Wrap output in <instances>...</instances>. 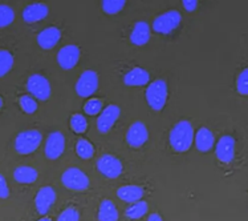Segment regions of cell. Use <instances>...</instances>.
<instances>
[{"instance_id": "836d02e7", "label": "cell", "mask_w": 248, "mask_h": 221, "mask_svg": "<svg viewBox=\"0 0 248 221\" xmlns=\"http://www.w3.org/2000/svg\"><path fill=\"white\" fill-rule=\"evenodd\" d=\"M182 4L185 7V10H187L188 12H193V11L197 10L198 1L197 0H183Z\"/></svg>"}, {"instance_id": "9c48e42d", "label": "cell", "mask_w": 248, "mask_h": 221, "mask_svg": "<svg viewBox=\"0 0 248 221\" xmlns=\"http://www.w3.org/2000/svg\"><path fill=\"white\" fill-rule=\"evenodd\" d=\"M121 115V109L118 105H114V104H110L108 105L107 108L104 109L101 112V115L97 119V129L100 134H108L113 125L116 124V121L120 118Z\"/></svg>"}, {"instance_id": "3957f363", "label": "cell", "mask_w": 248, "mask_h": 221, "mask_svg": "<svg viewBox=\"0 0 248 221\" xmlns=\"http://www.w3.org/2000/svg\"><path fill=\"white\" fill-rule=\"evenodd\" d=\"M167 100V83L157 79L147 87L146 102L154 111H161Z\"/></svg>"}, {"instance_id": "ac0fdd59", "label": "cell", "mask_w": 248, "mask_h": 221, "mask_svg": "<svg viewBox=\"0 0 248 221\" xmlns=\"http://www.w3.org/2000/svg\"><path fill=\"white\" fill-rule=\"evenodd\" d=\"M143 193H145V190L140 185H124L117 190V196L121 200L130 203V204L141 201V199L143 197Z\"/></svg>"}, {"instance_id": "603a6c76", "label": "cell", "mask_w": 248, "mask_h": 221, "mask_svg": "<svg viewBox=\"0 0 248 221\" xmlns=\"http://www.w3.org/2000/svg\"><path fill=\"white\" fill-rule=\"evenodd\" d=\"M149 205H147L146 201H137V203H133L132 205L129 206L126 209V216L132 220H138L141 219L147 213Z\"/></svg>"}, {"instance_id": "8d00e7d4", "label": "cell", "mask_w": 248, "mask_h": 221, "mask_svg": "<svg viewBox=\"0 0 248 221\" xmlns=\"http://www.w3.org/2000/svg\"><path fill=\"white\" fill-rule=\"evenodd\" d=\"M3 98H1V96H0V111H1V108H3Z\"/></svg>"}, {"instance_id": "5b68a950", "label": "cell", "mask_w": 248, "mask_h": 221, "mask_svg": "<svg viewBox=\"0 0 248 221\" xmlns=\"http://www.w3.org/2000/svg\"><path fill=\"white\" fill-rule=\"evenodd\" d=\"M61 181L65 188L76 192L88 189L89 187V179L88 176L78 168H68L61 176Z\"/></svg>"}, {"instance_id": "d6986e66", "label": "cell", "mask_w": 248, "mask_h": 221, "mask_svg": "<svg viewBox=\"0 0 248 221\" xmlns=\"http://www.w3.org/2000/svg\"><path fill=\"white\" fill-rule=\"evenodd\" d=\"M214 143H215L214 134L206 127H202L195 135V145L201 152H208L214 147Z\"/></svg>"}, {"instance_id": "6da1fadb", "label": "cell", "mask_w": 248, "mask_h": 221, "mask_svg": "<svg viewBox=\"0 0 248 221\" xmlns=\"http://www.w3.org/2000/svg\"><path fill=\"white\" fill-rule=\"evenodd\" d=\"M170 145L175 152H187L194 141V128L190 121L181 120L170 131Z\"/></svg>"}, {"instance_id": "52a82bcc", "label": "cell", "mask_w": 248, "mask_h": 221, "mask_svg": "<svg viewBox=\"0 0 248 221\" xmlns=\"http://www.w3.org/2000/svg\"><path fill=\"white\" fill-rule=\"evenodd\" d=\"M97 170L108 179H117L122 173L124 167L117 157L111 154H104L97 161Z\"/></svg>"}, {"instance_id": "484cf974", "label": "cell", "mask_w": 248, "mask_h": 221, "mask_svg": "<svg viewBox=\"0 0 248 221\" xmlns=\"http://www.w3.org/2000/svg\"><path fill=\"white\" fill-rule=\"evenodd\" d=\"M15 20V12L10 5L0 4V28H5Z\"/></svg>"}, {"instance_id": "ffe728a7", "label": "cell", "mask_w": 248, "mask_h": 221, "mask_svg": "<svg viewBox=\"0 0 248 221\" xmlns=\"http://www.w3.org/2000/svg\"><path fill=\"white\" fill-rule=\"evenodd\" d=\"M39 177V173L35 168L27 167V165H20L14 170V179L19 184H33Z\"/></svg>"}, {"instance_id": "5bb4252c", "label": "cell", "mask_w": 248, "mask_h": 221, "mask_svg": "<svg viewBox=\"0 0 248 221\" xmlns=\"http://www.w3.org/2000/svg\"><path fill=\"white\" fill-rule=\"evenodd\" d=\"M215 153H217L219 161L226 163V164L231 163L235 157V139L232 136H230V135L222 136L217 144Z\"/></svg>"}, {"instance_id": "44dd1931", "label": "cell", "mask_w": 248, "mask_h": 221, "mask_svg": "<svg viewBox=\"0 0 248 221\" xmlns=\"http://www.w3.org/2000/svg\"><path fill=\"white\" fill-rule=\"evenodd\" d=\"M150 39V28L145 21H138L130 34V41L136 46H145Z\"/></svg>"}, {"instance_id": "f1b7e54d", "label": "cell", "mask_w": 248, "mask_h": 221, "mask_svg": "<svg viewBox=\"0 0 248 221\" xmlns=\"http://www.w3.org/2000/svg\"><path fill=\"white\" fill-rule=\"evenodd\" d=\"M19 105L23 109V112L28 113V115L35 113L37 111V102L32 96H30V95H23V96H20V99H19Z\"/></svg>"}, {"instance_id": "8992f818", "label": "cell", "mask_w": 248, "mask_h": 221, "mask_svg": "<svg viewBox=\"0 0 248 221\" xmlns=\"http://www.w3.org/2000/svg\"><path fill=\"white\" fill-rule=\"evenodd\" d=\"M27 89L33 98L39 100H48L51 98V84L48 79L40 73H35L30 76V79L27 80Z\"/></svg>"}, {"instance_id": "4fadbf2b", "label": "cell", "mask_w": 248, "mask_h": 221, "mask_svg": "<svg viewBox=\"0 0 248 221\" xmlns=\"http://www.w3.org/2000/svg\"><path fill=\"white\" fill-rule=\"evenodd\" d=\"M149 139V132H147L146 125L141 121H136L127 129L126 141L127 144L133 148H140L145 144Z\"/></svg>"}, {"instance_id": "8fae6325", "label": "cell", "mask_w": 248, "mask_h": 221, "mask_svg": "<svg viewBox=\"0 0 248 221\" xmlns=\"http://www.w3.org/2000/svg\"><path fill=\"white\" fill-rule=\"evenodd\" d=\"M56 201V190L52 187H43L39 189L35 197L36 211L40 215H46L51 211Z\"/></svg>"}, {"instance_id": "f546056e", "label": "cell", "mask_w": 248, "mask_h": 221, "mask_svg": "<svg viewBox=\"0 0 248 221\" xmlns=\"http://www.w3.org/2000/svg\"><path fill=\"white\" fill-rule=\"evenodd\" d=\"M102 103L101 99H89L85 104H84V111L88 115L91 116H94V115H98V113L102 112Z\"/></svg>"}, {"instance_id": "e0dca14e", "label": "cell", "mask_w": 248, "mask_h": 221, "mask_svg": "<svg viewBox=\"0 0 248 221\" xmlns=\"http://www.w3.org/2000/svg\"><path fill=\"white\" fill-rule=\"evenodd\" d=\"M150 80V75L143 68L136 67L130 69L129 72L124 76V83L129 87H140V85H146Z\"/></svg>"}, {"instance_id": "2e32d148", "label": "cell", "mask_w": 248, "mask_h": 221, "mask_svg": "<svg viewBox=\"0 0 248 221\" xmlns=\"http://www.w3.org/2000/svg\"><path fill=\"white\" fill-rule=\"evenodd\" d=\"M61 31L56 27H48L37 35V44L43 50H52L60 41Z\"/></svg>"}, {"instance_id": "ba28073f", "label": "cell", "mask_w": 248, "mask_h": 221, "mask_svg": "<svg viewBox=\"0 0 248 221\" xmlns=\"http://www.w3.org/2000/svg\"><path fill=\"white\" fill-rule=\"evenodd\" d=\"M98 88V75L94 71L82 72L76 83V92L80 98H89Z\"/></svg>"}, {"instance_id": "9a60e30c", "label": "cell", "mask_w": 248, "mask_h": 221, "mask_svg": "<svg viewBox=\"0 0 248 221\" xmlns=\"http://www.w3.org/2000/svg\"><path fill=\"white\" fill-rule=\"evenodd\" d=\"M49 14V8L48 5L44 3H33V4L27 5L26 8L23 10V19L28 24L36 23V21H40L43 19H46V16Z\"/></svg>"}, {"instance_id": "7c38bea8", "label": "cell", "mask_w": 248, "mask_h": 221, "mask_svg": "<svg viewBox=\"0 0 248 221\" xmlns=\"http://www.w3.org/2000/svg\"><path fill=\"white\" fill-rule=\"evenodd\" d=\"M65 137L61 132H52L46 143V156L49 160H56L64 153Z\"/></svg>"}, {"instance_id": "83f0119b", "label": "cell", "mask_w": 248, "mask_h": 221, "mask_svg": "<svg viewBox=\"0 0 248 221\" xmlns=\"http://www.w3.org/2000/svg\"><path fill=\"white\" fill-rule=\"evenodd\" d=\"M125 4L126 3L124 0H105L102 1L101 7L108 15H117L125 7Z\"/></svg>"}, {"instance_id": "7a4b0ae2", "label": "cell", "mask_w": 248, "mask_h": 221, "mask_svg": "<svg viewBox=\"0 0 248 221\" xmlns=\"http://www.w3.org/2000/svg\"><path fill=\"white\" fill-rule=\"evenodd\" d=\"M43 135L37 129H27L16 136L15 149L19 154H31L39 148Z\"/></svg>"}, {"instance_id": "1f68e13d", "label": "cell", "mask_w": 248, "mask_h": 221, "mask_svg": "<svg viewBox=\"0 0 248 221\" xmlns=\"http://www.w3.org/2000/svg\"><path fill=\"white\" fill-rule=\"evenodd\" d=\"M57 221H80V212L75 206H69L61 212Z\"/></svg>"}, {"instance_id": "d590c367", "label": "cell", "mask_w": 248, "mask_h": 221, "mask_svg": "<svg viewBox=\"0 0 248 221\" xmlns=\"http://www.w3.org/2000/svg\"><path fill=\"white\" fill-rule=\"evenodd\" d=\"M37 221H52V219H49V217H43V219H40V220Z\"/></svg>"}, {"instance_id": "e575fe53", "label": "cell", "mask_w": 248, "mask_h": 221, "mask_svg": "<svg viewBox=\"0 0 248 221\" xmlns=\"http://www.w3.org/2000/svg\"><path fill=\"white\" fill-rule=\"evenodd\" d=\"M147 221H163V220H162V217L159 216L158 213H153V215H150V216H149Z\"/></svg>"}, {"instance_id": "4316f807", "label": "cell", "mask_w": 248, "mask_h": 221, "mask_svg": "<svg viewBox=\"0 0 248 221\" xmlns=\"http://www.w3.org/2000/svg\"><path fill=\"white\" fill-rule=\"evenodd\" d=\"M69 124H71V128L73 129V132H76V134H85L86 128H88V121L81 113L72 115Z\"/></svg>"}, {"instance_id": "d4e9b609", "label": "cell", "mask_w": 248, "mask_h": 221, "mask_svg": "<svg viewBox=\"0 0 248 221\" xmlns=\"http://www.w3.org/2000/svg\"><path fill=\"white\" fill-rule=\"evenodd\" d=\"M76 152L77 154L84 160L92 159V156L94 154V147L92 145V143H89L88 140L81 139L77 141L76 144Z\"/></svg>"}, {"instance_id": "7402d4cb", "label": "cell", "mask_w": 248, "mask_h": 221, "mask_svg": "<svg viewBox=\"0 0 248 221\" xmlns=\"http://www.w3.org/2000/svg\"><path fill=\"white\" fill-rule=\"evenodd\" d=\"M118 211L117 206L110 200H102L98 208V221H117Z\"/></svg>"}, {"instance_id": "4dcf8cb0", "label": "cell", "mask_w": 248, "mask_h": 221, "mask_svg": "<svg viewBox=\"0 0 248 221\" xmlns=\"http://www.w3.org/2000/svg\"><path fill=\"white\" fill-rule=\"evenodd\" d=\"M236 89L243 96H247L248 95V68H244L243 71L238 75V79H236Z\"/></svg>"}, {"instance_id": "277c9868", "label": "cell", "mask_w": 248, "mask_h": 221, "mask_svg": "<svg viewBox=\"0 0 248 221\" xmlns=\"http://www.w3.org/2000/svg\"><path fill=\"white\" fill-rule=\"evenodd\" d=\"M181 20H182V16L178 11H167L166 14L155 17V20L153 23V28L158 34L167 35V34H171L174 30H177L181 24Z\"/></svg>"}, {"instance_id": "cb8c5ba5", "label": "cell", "mask_w": 248, "mask_h": 221, "mask_svg": "<svg viewBox=\"0 0 248 221\" xmlns=\"http://www.w3.org/2000/svg\"><path fill=\"white\" fill-rule=\"evenodd\" d=\"M14 55L7 50H0V77L5 76L14 67Z\"/></svg>"}, {"instance_id": "d6a6232c", "label": "cell", "mask_w": 248, "mask_h": 221, "mask_svg": "<svg viewBox=\"0 0 248 221\" xmlns=\"http://www.w3.org/2000/svg\"><path fill=\"white\" fill-rule=\"evenodd\" d=\"M8 197H10V187L4 176L0 173V199H8Z\"/></svg>"}, {"instance_id": "30bf717a", "label": "cell", "mask_w": 248, "mask_h": 221, "mask_svg": "<svg viewBox=\"0 0 248 221\" xmlns=\"http://www.w3.org/2000/svg\"><path fill=\"white\" fill-rule=\"evenodd\" d=\"M81 57L80 48L75 44H69L61 48L57 53V63L62 69H72L77 66V63Z\"/></svg>"}]
</instances>
